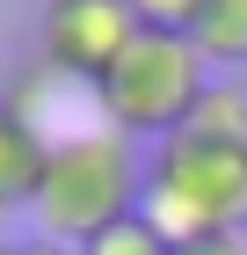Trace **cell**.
I'll use <instances>...</instances> for the list:
<instances>
[{"label": "cell", "instance_id": "obj_1", "mask_svg": "<svg viewBox=\"0 0 247 255\" xmlns=\"http://www.w3.org/2000/svg\"><path fill=\"white\" fill-rule=\"evenodd\" d=\"M138 197H146L138 138L95 131V138H73V146L44 153V175H37V197H29V219H37L44 241H58V248L80 255L95 234H109L116 219H131Z\"/></svg>", "mask_w": 247, "mask_h": 255}, {"label": "cell", "instance_id": "obj_2", "mask_svg": "<svg viewBox=\"0 0 247 255\" xmlns=\"http://www.w3.org/2000/svg\"><path fill=\"white\" fill-rule=\"evenodd\" d=\"M138 212L182 248L204 234H247V146H211V138L174 131L146 153V197Z\"/></svg>", "mask_w": 247, "mask_h": 255}, {"label": "cell", "instance_id": "obj_3", "mask_svg": "<svg viewBox=\"0 0 247 255\" xmlns=\"http://www.w3.org/2000/svg\"><path fill=\"white\" fill-rule=\"evenodd\" d=\"M211 88V66L196 59V44L182 29H138L124 44V59L102 73V110L124 138H174L196 117V95Z\"/></svg>", "mask_w": 247, "mask_h": 255}, {"label": "cell", "instance_id": "obj_4", "mask_svg": "<svg viewBox=\"0 0 247 255\" xmlns=\"http://www.w3.org/2000/svg\"><path fill=\"white\" fill-rule=\"evenodd\" d=\"M7 110H15V124L29 138H37L44 153H58V146H73V138H95V131H116L109 110H102V88L80 73H58L51 59H29L15 66V80H7Z\"/></svg>", "mask_w": 247, "mask_h": 255}, {"label": "cell", "instance_id": "obj_5", "mask_svg": "<svg viewBox=\"0 0 247 255\" xmlns=\"http://www.w3.org/2000/svg\"><path fill=\"white\" fill-rule=\"evenodd\" d=\"M138 37V15L124 0H44V22H37V59H51L58 73H80L95 80L124 59V44Z\"/></svg>", "mask_w": 247, "mask_h": 255}, {"label": "cell", "instance_id": "obj_6", "mask_svg": "<svg viewBox=\"0 0 247 255\" xmlns=\"http://www.w3.org/2000/svg\"><path fill=\"white\" fill-rule=\"evenodd\" d=\"M189 44L211 73H247V0H204L189 22Z\"/></svg>", "mask_w": 247, "mask_h": 255}, {"label": "cell", "instance_id": "obj_7", "mask_svg": "<svg viewBox=\"0 0 247 255\" xmlns=\"http://www.w3.org/2000/svg\"><path fill=\"white\" fill-rule=\"evenodd\" d=\"M182 131L211 138V146H247V73H211V88L196 95V117Z\"/></svg>", "mask_w": 247, "mask_h": 255}, {"label": "cell", "instance_id": "obj_8", "mask_svg": "<svg viewBox=\"0 0 247 255\" xmlns=\"http://www.w3.org/2000/svg\"><path fill=\"white\" fill-rule=\"evenodd\" d=\"M37 175H44V146L15 124V110L0 102V212H22L37 197Z\"/></svg>", "mask_w": 247, "mask_h": 255}, {"label": "cell", "instance_id": "obj_9", "mask_svg": "<svg viewBox=\"0 0 247 255\" xmlns=\"http://www.w3.org/2000/svg\"><path fill=\"white\" fill-rule=\"evenodd\" d=\"M80 255H174V241L160 234V226H153L146 212H131V219H116L109 234H95Z\"/></svg>", "mask_w": 247, "mask_h": 255}, {"label": "cell", "instance_id": "obj_10", "mask_svg": "<svg viewBox=\"0 0 247 255\" xmlns=\"http://www.w3.org/2000/svg\"><path fill=\"white\" fill-rule=\"evenodd\" d=\"M124 7L138 15V29H182V37H189V22L204 15V0H124Z\"/></svg>", "mask_w": 247, "mask_h": 255}, {"label": "cell", "instance_id": "obj_11", "mask_svg": "<svg viewBox=\"0 0 247 255\" xmlns=\"http://www.w3.org/2000/svg\"><path fill=\"white\" fill-rule=\"evenodd\" d=\"M174 255H247V234H204V241H182Z\"/></svg>", "mask_w": 247, "mask_h": 255}, {"label": "cell", "instance_id": "obj_12", "mask_svg": "<svg viewBox=\"0 0 247 255\" xmlns=\"http://www.w3.org/2000/svg\"><path fill=\"white\" fill-rule=\"evenodd\" d=\"M0 255H58V241H44V234H29V241H0Z\"/></svg>", "mask_w": 247, "mask_h": 255}, {"label": "cell", "instance_id": "obj_13", "mask_svg": "<svg viewBox=\"0 0 247 255\" xmlns=\"http://www.w3.org/2000/svg\"><path fill=\"white\" fill-rule=\"evenodd\" d=\"M58 255H73V248H58Z\"/></svg>", "mask_w": 247, "mask_h": 255}]
</instances>
